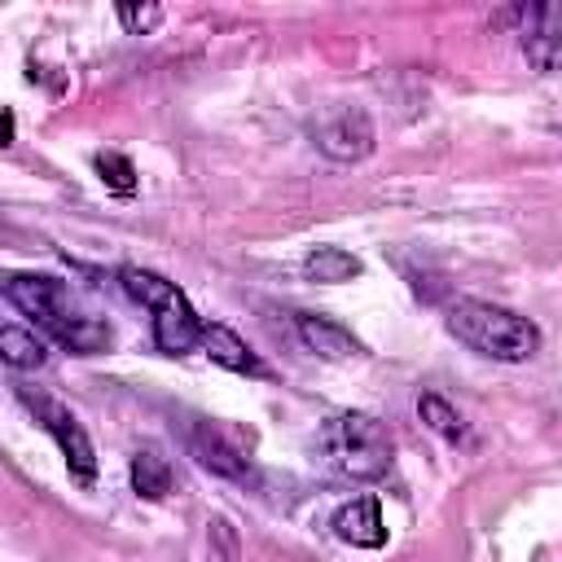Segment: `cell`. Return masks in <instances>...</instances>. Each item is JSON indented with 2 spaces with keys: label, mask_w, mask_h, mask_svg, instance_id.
<instances>
[{
  "label": "cell",
  "mask_w": 562,
  "mask_h": 562,
  "mask_svg": "<svg viewBox=\"0 0 562 562\" xmlns=\"http://www.w3.org/2000/svg\"><path fill=\"white\" fill-rule=\"evenodd\" d=\"M334 536L351 549H382L386 544V522L378 509V496H356L334 514Z\"/></svg>",
  "instance_id": "obj_9"
},
{
  "label": "cell",
  "mask_w": 562,
  "mask_h": 562,
  "mask_svg": "<svg viewBox=\"0 0 562 562\" xmlns=\"http://www.w3.org/2000/svg\"><path fill=\"white\" fill-rule=\"evenodd\" d=\"M312 136H316V149L334 162H360L373 154V119L360 105H338L321 114Z\"/></svg>",
  "instance_id": "obj_6"
},
{
  "label": "cell",
  "mask_w": 562,
  "mask_h": 562,
  "mask_svg": "<svg viewBox=\"0 0 562 562\" xmlns=\"http://www.w3.org/2000/svg\"><path fill=\"white\" fill-rule=\"evenodd\" d=\"M417 417H422L439 439H448V443H470V426H465V417H461L443 395L422 391V395H417Z\"/></svg>",
  "instance_id": "obj_13"
},
{
  "label": "cell",
  "mask_w": 562,
  "mask_h": 562,
  "mask_svg": "<svg viewBox=\"0 0 562 562\" xmlns=\"http://www.w3.org/2000/svg\"><path fill=\"white\" fill-rule=\"evenodd\" d=\"M132 487L145 496V501H162L171 492V461L154 448V443H140L132 452Z\"/></svg>",
  "instance_id": "obj_11"
},
{
  "label": "cell",
  "mask_w": 562,
  "mask_h": 562,
  "mask_svg": "<svg viewBox=\"0 0 562 562\" xmlns=\"http://www.w3.org/2000/svg\"><path fill=\"white\" fill-rule=\"evenodd\" d=\"M316 448L321 457L347 474V479H382L395 461V443H391V430L373 417V413H334L325 417V426L316 430Z\"/></svg>",
  "instance_id": "obj_3"
},
{
  "label": "cell",
  "mask_w": 562,
  "mask_h": 562,
  "mask_svg": "<svg viewBox=\"0 0 562 562\" xmlns=\"http://www.w3.org/2000/svg\"><path fill=\"white\" fill-rule=\"evenodd\" d=\"M4 299L26 312L48 338H57L61 347H70L75 356H97L114 342L110 334V321L97 316L79 290H70L66 281L57 277H44V272H9L4 277Z\"/></svg>",
  "instance_id": "obj_1"
},
{
  "label": "cell",
  "mask_w": 562,
  "mask_h": 562,
  "mask_svg": "<svg viewBox=\"0 0 562 562\" xmlns=\"http://www.w3.org/2000/svg\"><path fill=\"white\" fill-rule=\"evenodd\" d=\"M215 364H224V369H233V373H250V378H263V364H259V356L228 329V325H215V321H206L202 325V342H198Z\"/></svg>",
  "instance_id": "obj_10"
},
{
  "label": "cell",
  "mask_w": 562,
  "mask_h": 562,
  "mask_svg": "<svg viewBox=\"0 0 562 562\" xmlns=\"http://www.w3.org/2000/svg\"><path fill=\"white\" fill-rule=\"evenodd\" d=\"M97 171H101V180L114 189V193H136V171H132V162L123 158V154H97Z\"/></svg>",
  "instance_id": "obj_16"
},
{
  "label": "cell",
  "mask_w": 562,
  "mask_h": 562,
  "mask_svg": "<svg viewBox=\"0 0 562 562\" xmlns=\"http://www.w3.org/2000/svg\"><path fill=\"white\" fill-rule=\"evenodd\" d=\"M294 334H299V342H303L312 356H321V360H351V356L364 351L360 338H356L351 329H342L338 321H329V316L294 312Z\"/></svg>",
  "instance_id": "obj_8"
},
{
  "label": "cell",
  "mask_w": 562,
  "mask_h": 562,
  "mask_svg": "<svg viewBox=\"0 0 562 562\" xmlns=\"http://www.w3.org/2000/svg\"><path fill=\"white\" fill-rule=\"evenodd\" d=\"M114 18H119V26H123L127 35H149V31L162 22V9H158V4H119Z\"/></svg>",
  "instance_id": "obj_17"
},
{
  "label": "cell",
  "mask_w": 562,
  "mask_h": 562,
  "mask_svg": "<svg viewBox=\"0 0 562 562\" xmlns=\"http://www.w3.org/2000/svg\"><path fill=\"white\" fill-rule=\"evenodd\" d=\"M518 44H522V57L540 75L562 70V4H527V9H518Z\"/></svg>",
  "instance_id": "obj_7"
},
{
  "label": "cell",
  "mask_w": 562,
  "mask_h": 562,
  "mask_svg": "<svg viewBox=\"0 0 562 562\" xmlns=\"http://www.w3.org/2000/svg\"><path fill=\"white\" fill-rule=\"evenodd\" d=\"M13 140V110H4V145Z\"/></svg>",
  "instance_id": "obj_18"
},
{
  "label": "cell",
  "mask_w": 562,
  "mask_h": 562,
  "mask_svg": "<svg viewBox=\"0 0 562 562\" xmlns=\"http://www.w3.org/2000/svg\"><path fill=\"white\" fill-rule=\"evenodd\" d=\"M443 325L461 347L501 364H522L540 351V329L514 307H501L487 299H452L443 312Z\"/></svg>",
  "instance_id": "obj_2"
},
{
  "label": "cell",
  "mask_w": 562,
  "mask_h": 562,
  "mask_svg": "<svg viewBox=\"0 0 562 562\" xmlns=\"http://www.w3.org/2000/svg\"><path fill=\"white\" fill-rule=\"evenodd\" d=\"M22 404L40 417V426L57 439V448H61V457H66V470L79 479V483H92L97 479V452H92V439H88V430L79 426V417L66 408V404H57L53 395H40V391H26L22 386Z\"/></svg>",
  "instance_id": "obj_5"
},
{
  "label": "cell",
  "mask_w": 562,
  "mask_h": 562,
  "mask_svg": "<svg viewBox=\"0 0 562 562\" xmlns=\"http://www.w3.org/2000/svg\"><path fill=\"white\" fill-rule=\"evenodd\" d=\"M303 277L321 281V285H338V281L360 277V259L342 246H316V250L303 255Z\"/></svg>",
  "instance_id": "obj_12"
},
{
  "label": "cell",
  "mask_w": 562,
  "mask_h": 562,
  "mask_svg": "<svg viewBox=\"0 0 562 562\" xmlns=\"http://www.w3.org/2000/svg\"><path fill=\"white\" fill-rule=\"evenodd\" d=\"M0 356L9 369H40L48 360V347H44V338H35V329L9 321L0 329Z\"/></svg>",
  "instance_id": "obj_14"
},
{
  "label": "cell",
  "mask_w": 562,
  "mask_h": 562,
  "mask_svg": "<svg viewBox=\"0 0 562 562\" xmlns=\"http://www.w3.org/2000/svg\"><path fill=\"white\" fill-rule=\"evenodd\" d=\"M119 281L136 303H145L154 312V342H158L162 356H184L202 342L206 321L193 312V303L184 299V290L176 281H167L149 268H136V263L119 268Z\"/></svg>",
  "instance_id": "obj_4"
},
{
  "label": "cell",
  "mask_w": 562,
  "mask_h": 562,
  "mask_svg": "<svg viewBox=\"0 0 562 562\" xmlns=\"http://www.w3.org/2000/svg\"><path fill=\"white\" fill-rule=\"evenodd\" d=\"M193 457H198L206 470L228 474V479H246V474H250L246 457H237V452H233L220 435H211V430H193Z\"/></svg>",
  "instance_id": "obj_15"
}]
</instances>
